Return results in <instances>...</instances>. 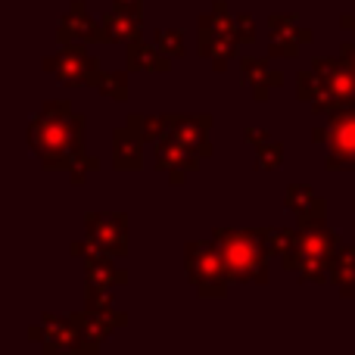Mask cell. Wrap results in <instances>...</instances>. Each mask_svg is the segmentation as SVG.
<instances>
[{
  "instance_id": "52a82bcc",
  "label": "cell",
  "mask_w": 355,
  "mask_h": 355,
  "mask_svg": "<svg viewBox=\"0 0 355 355\" xmlns=\"http://www.w3.org/2000/svg\"><path fill=\"white\" fill-rule=\"evenodd\" d=\"M31 340H37L44 352H87L81 315H44V324L31 327Z\"/></svg>"
},
{
  "instance_id": "8992f818",
  "label": "cell",
  "mask_w": 355,
  "mask_h": 355,
  "mask_svg": "<svg viewBox=\"0 0 355 355\" xmlns=\"http://www.w3.org/2000/svg\"><path fill=\"white\" fill-rule=\"evenodd\" d=\"M240 44V35H237V19H231L227 6L221 0L212 3V12L200 19V50L209 62H212L215 72L227 66V60L234 56Z\"/></svg>"
},
{
  "instance_id": "4dcf8cb0",
  "label": "cell",
  "mask_w": 355,
  "mask_h": 355,
  "mask_svg": "<svg viewBox=\"0 0 355 355\" xmlns=\"http://www.w3.org/2000/svg\"><path fill=\"white\" fill-rule=\"evenodd\" d=\"M119 10H141V0H116Z\"/></svg>"
},
{
  "instance_id": "cb8c5ba5",
  "label": "cell",
  "mask_w": 355,
  "mask_h": 355,
  "mask_svg": "<svg viewBox=\"0 0 355 355\" xmlns=\"http://www.w3.org/2000/svg\"><path fill=\"white\" fill-rule=\"evenodd\" d=\"M259 147V156H256V168L259 172H271V168H281L284 162V144L271 141V137H265L262 144H256Z\"/></svg>"
},
{
  "instance_id": "5b68a950",
  "label": "cell",
  "mask_w": 355,
  "mask_h": 355,
  "mask_svg": "<svg viewBox=\"0 0 355 355\" xmlns=\"http://www.w3.org/2000/svg\"><path fill=\"white\" fill-rule=\"evenodd\" d=\"M318 72V94L312 100L315 112H337L355 106V66L349 60H315Z\"/></svg>"
},
{
  "instance_id": "3957f363",
  "label": "cell",
  "mask_w": 355,
  "mask_h": 355,
  "mask_svg": "<svg viewBox=\"0 0 355 355\" xmlns=\"http://www.w3.org/2000/svg\"><path fill=\"white\" fill-rule=\"evenodd\" d=\"M212 240L225 256L227 275L237 284H268V256L262 231H225L215 227Z\"/></svg>"
},
{
  "instance_id": "d4e9b609",
  "label": "cell",
  "mask_w": 355,
  "mask_h": 355,
  "mask_svg": "<svg viewBox=\"0 0 355 355\" xmlns=\"http://www.w3.org/2000/svg\"><path fill=\"white\" fill-rule=\"evenodd\" d=\"M168 125H172V116H144L141 119V131L147 141H162L168 135Z\"/></svg>"
},
{
  "instance_id": "83f0119b",
  "label": "cell",
  "mask_w": 355,
  "mask_h": 355,
  "mask_svg": "<svg viewBox=\"0 0 355 355\" xmlns=\"http://www.w3.org/2000/svg\"><path fill=\"white\" fill-rule=\"evenodd\" d=\"M94 168H97V162H94V159H91V156H85V159H81V162H78V166H75V168H72V172H69V175H72V184H85V178H87V175H91V172H94Z\"/></svg>"
},
{
  "instance_id": "7a4b0ae2",
  "label": "cell",
  "mask_w": 355,
  "mask_h": 355,
  "mask_svg": "<svg viewBox=\"0 0 355 355\" xmlns=\"http://www.w3.org/2000/svg\"><path fill=\"white\" fill-rule=\"evenodd\" d=\"M337 252H340L337 234H334L324 221H309V225H300L293 250H290L281 262L287 271H296L302 281L324 284V281H331Z\"/></svg>"
},
{
  "instance_id": "5bb4252c",
  "label": "cell",
  "mask_w": 355,
  "mask_h": 355,
  "mask_svg": "<svg viewBox=\"0 0 355 355\" xmlns=\"http://www.w3.org/2000/svg\"><path fill=\"white\" fill-rule=\"evenodd\" d=\"M202 156H196L193 150L181 147V144L175 141V137H162L159 147H156V168L159 172H168V181L172 184H184V175L193 172L196 166H200Z\"/></svg>"
},
{
  "instance_id": "277c9868",
  "label": "cell",
  "mask_w": 355,
  "mask_h": 355,
  "mask_svg": "<svg viewBox=\"0 0 355 355\" xmlns=\"http://www.w3.org/2000/svg\"><path fill=\"white\" fill-rule=\"evenodd\" d=\"M184 268H187L190 284L196 287V293L206 300H221L227 293V265L221 256L215 240H190L184 246Z\"/></svg>"
},
{
  "instance_id": "e0dca14e",
  "label": "cell",
  "mask_w": 355,
  "mask_h": 355,
  "mask_svg": "<svg viewBox=\"0 0 355 355\" xmlns=\"http://www.w3.org/2000/svg\"><path fill=\"white\" fill-rule=\"evenodd\" d=\"M284 206L300 218V225H309V221H324L327 218V202L315 193L312 187H302V184H290L287 196H284Z\"/></svg>"
},
{
  "instance_id": "9a60e30c",
  "label": "cell",
  "mask_w": 355,
  "mask_h": 355,
  "mask_svg": "<svg viewBox=\"0 0 355 355\" xmlns=\"http://www.w3.org/2000/svg\"><path fill=\"white\" fill-rule=\"evenodd\" d=\"M60 41L62 44H69V41L97 44V41H106V35H103V25H97L87 16V6L81 0H75L72 10L60 19Z\"/></svg>"
},
{
  "instance_id": "9c48e42d",
  "label": "cell",
  "mask_w": 355,
  "mask_h": 355,
  "mask_svg": "<svg viewBox=\"0 0 355 355\" xmlns=\"http://www.w3.org/2000/svg\"><path fill=\"white\" fill-rule=\"evenodd\" d=\"M327 144H331L327 168L331 172H355V106L331 112Z\"/></svg>"
},
{
  "instance_id": "603a6c76",
  "label": "cell",
  "mask_w": 355,
  "mask_h": 355,
  "mask_svg": "<svg viewBox=\"0 0 355 355\" xmlns=\"http://www.w3.org/2000/svg\"><path fill=\"white\" fill-rule=\"evenodd\" d=\"M262 240H265V250L271 256H287L293 250V240H296V231H287V227H262Z\"/></svg>"
},
{
  "instance_id": "d6986e66",
  "label": "cell",
  "mask_w": 355,
  "mask_h": 355,
  "mask_svg": "<svg viewBox=\"0 0 355 355\" xmlns=\"http://www.w3.org/2000/svg\"><path fill=\"white\" fill-rule=\"evenodd\" d=\"M103 35L106 44H131L141 37V10H110L103 19Z\"/></svg>"
},
{
  "instance_id": "2e32d148",
  "label": "cell",
  "mask_w": 355,
  "mask_h": 355,
  "mask_svg": "<svg viewBox=\"0 0 355 355\" xmlns=\"http://www.w3.org/2000/svg\"><path fill=\"white\" fill-rule=\"evenodd\" d=\"M309 41H312V31L300 28L293 16H271V56L290 60V56H296L300 44Z\"/></svg>"
},
{
  "instance_id": "f1b7e54d",
  "label": "cell",
  "mask_w": 355,
  "mask_h": 355,
  "mask_svg": "<svg viewBox=\"0 0 355 355\" xmlns=\"http://www.w3.org/2000/svg\"><path fill=\"white\" fill-rule=\"evenodd\" d=\"M340 25H343V28H346V31H349V35L355 37V6H352L349 12H346L343 19H340Z\"/></svg>"
},
{
  "instance_id": "7402d4cb",
  "label": "cell",
  "mask_w": 355,
  "mask_h": 355,
  "mask_svg": "<svg viewBox=\"0 0 355 355\" xmlns=\"http://www.w3.org/2000/svg\"><path fill=\"white\" fill-rule=\"evenodd\" d=\"M94 87L110 100H122V103L128 100V75L125 72H100Z\"/></svg>"
},
{
  "instance_id": "7c38bea8",
  "label": "cell",
  "mask_w": 355,
  "mask_h": 355,
  "mask_svg": "<svg viewBox=\"0 0 355 355\" xmlns=\"http://www.w3.org/2000/svg\"><path fill=\"white\" fill-rule=\"evenodd\" d=\"M141 119L144 116H131L125 128L116 131L112 137V166L119 172H137L144 166V131H141Z\"/></svg>"
},
{
  "instance_id": "30bf717a",
  "label": "cell",
  "mask_w": 355,
  "mask_h": 355,
  "mask_svg": "<svg viewBox=\"0 0 355 355\" xmlns=\"http://www.w3.org/2000/svg\"><path fill=\"white\" fill-rule=\"evenodd\" d=\"M87 243L110 256H128V218L119 212H91L85 218Z\"/></svg>"
},
{
  "instance_id": "44dd1931",
  "label": "cell",
  "mask_w": 355,
  "mask_h": 355,
  "mask_svg": "<svg viewBox=\"0 0 355 355\" xmlns=\"http://www.w3.org/2000/svg\"><path fill=\"white\" fill-rule=\"evenodd\" d=\"M331 281L340 287L343 296H352L355 293V243L352 246H343L334 259V271H331Z\"/></svg>"
},
{
  "instance_id": "ac0fdd59",
  "label": "cell",
  "mask_w": 355,
  "mask_h": 355,
  "mask_svg": "<svg viewBox=\"0 0 355 355\" xmlns=\"http://www.w3.org/2000/svg\"><path fill=\"white\" fill-rule=\"evenodd\" d=\"M240 69H243V85L250 87V91L256 94L259 100H268V94L275 91V87L284 85V75L277 72V69H271L268 60L246 56V60L240 62Z\"/></svg>"
},
{
  "instance_id": "f546056e",
  "label": "cell",
  "mask_w": 355,
  "mask_h": 355,
  "mask_svg": "<svg viewBox=\"0 0 355 355\" xmlns=\"http://www.w3.org/2000/svg\"><path fill=\"white\" fill-rule=\"evenodd\" d=\"M265 137H268V135H265L262 128H246V141H252V144H262Z\"/></svg>"
},
{
  "instance_id": "6da1fadb",
  "label": "cell",
  "mask_w": 355,
  "mask_h": 355,
  "mask_svg": "<svg viewBox=\"0 0 355 355\" xmlns=\"http://www.w3.org/2000/svg\"><path fill=\"white\" fill-rule=\"evenodd\" d=\"M28 147L53 172H72L85 159V116L66 100H50L28 125Z\"/></svg>"
},
{
  "instance_id": "4fadbf2b",
  "label": "cell",
  "mask_w": 355,
  "mask_h": 355,
  "mask_svg": "<svg viewBox=\"0 0 355 355\" xmlns=\"http://www.w3.org/2000/svg\"><path fill=\"white\" fill-rule=\"evenodd\" d=\"M209 128H212V116H172L168 137H175L181 147L193 150L196 156H212V144L206 137Z\"/></svg>"
},
{
  "instance_id": "4316f807",
  "label": "cell",
  "mask_w": 355,
  "mask_h": 355,
  "mask_svg": "<svg viewBox=\"0 0 355 355\" xmlns=\"http://www.w3.org/2000/svg\"><path fill=\"white\" fill-rule=\"evenodd\" d=\"M237 35H240V41H252L256 37V22H252L250 12H240L237 16Z\"/></svg>"
},
{
  "instance_id": "ba28073f",
  "label": "cell",
  "mask_w": 355,
  "mask_h": 355,
  "mask_svg": "<svg viewBox=\"0 0 355 355\" xmlns=\"http://www.w3.org/2000/svg\"><path fill=\"white\" fill-rule=\"evenodd\" d=\"M44 69L56 75L60 85L69 87H85V85H97V75L100 66L94 56H87V50L81 47L78 41H69L62 44V50L50 60H44Z\"/></svg>"
},
{
  "instance_id": "1f68e13d",
  "label": "cell",
  "mask_w": 355,
  "mask_h": 355,
  "mask_svg": "<svg viewBox=\"0 0 355 355\" xmlns=\"http://www.w3.org/2000/svg\"><path fill=\"white\" fill-rule=\"evenodd\" d=\"M343 56L355 66V47H352V44H343Z\"/></svg>"
},
{
  "instance_id": "484cf974",
  "label": "cell",
  "mask_w": 355,
  "mask_h": 355,
  "mask_svg": "<svg viewBox=\"0 0 355 355\" xmlns=\"http://www.w3.org/2000/svg\"><path fill=\"white\" fill-rule=\"evenodd\" d=\"M156 44H159V50H166L172 60L184 56V37H181V31H175V28H159V31H156Z\"/></svg>"
},
{
  "instance_id": "ffe728a7",
  "label": "cell",
  "mask_w": 355,
  "mask_h": 355,
  "mask_svg": "<svg viewBox=\"0 0 355 355\" xmlns=\"http://www.w3.org/2000/svg\"><path fill=\"white\" fill-rule=\"evenodd\" d=\"M168 66H172V56H168L166 50H159V44L150 47V44H144L141 37L128 44V69L131 72H168Z\"/></svg>"
},
{
  "instance_id": "8fae6325",
  "label": "cell",
  "mask_w": 355,
  "mask_h": 355,
  "mask_svg": "<svg viewBox=\"0 0 355 355\" xmlns=\"http://www.w3.org/2000/svg\"><path fill=\"white\" fill-rule=\"evenodd\" d=\"M72 256L85 259L87 284H94V287H122V284H128V271L119 268L116 256L97 250V246H91V243H72Z\"/></svg>"
}]
</instances>
